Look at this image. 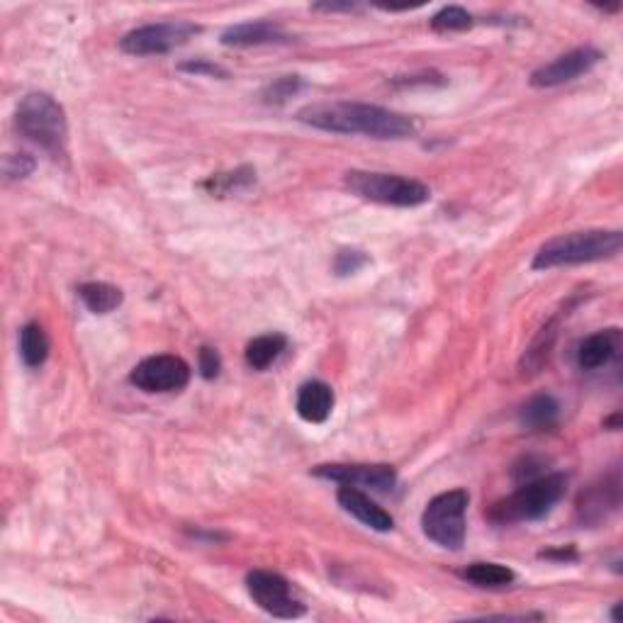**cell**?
Segmentation results:
<instances>
[{
    "mask_svg": "<svg viewBox=\"0 0 623 623\" xmlns=\"http://www.w3.org/2000/svg\"><path fill=\"white\" fill-rule=\"evenodd\" d=\"M302 125L334 134H363L373 139H407L417 132V122L402 112L370 103H312L297 112Z\"/></svg>",
    "mask_w": 623,
    "mask_h": 623,
    "instance_id": "6da1fadb",
    "label": "cell"
},
{
    "mask_svg": "<svg viewBox=\"0 0 623 623\" xmlns=\"http://www.w3.org/2000/svg\"><path fill=\"white\" fill-rule=\"evenodd\" d=\"M623 246V234L619 229H587L572 232L546 241L533 256L536 271H548L558 266H580V263L604 261L619 256Z\"/></svg>",
    "mask_w": 623,
    "mask_h": 623,
    "instance_id": "7a4b0ae2",
    "label": "cell"
},
{
    "mask_svg": "<svg viewBox=\"0 0 623 623\" xmlns=\"http://www.w3.org/2000/svg\"><path fill=\"white\" fill-rule=\"evenodd\" d=\"M15 127L22 137L47 151L54 161L64 159L69 144V122L66 112L47 93H30L20 100L15 110Z\"/></svg>",
    "mask_w": 623,
    "mask_h": 623,
    "instance_id": "3957f363",
    "label": "cell"
},
{
    "mask_svg": "<svg viewBox=\"0 0 623 623\" xmlns=\"http://www.w3.org/2000/svg\"><path fill=\"white\" fill-rule=\"evenodd\" d=\"M568 492V475L548 473L521 482L519 490L492 507L490 519L495 524H521V521H536L553 512L555 504Z\"/></svg>",
    "mask_w": 623,
    "mask_h": 623,
    "instance_id": "277c9868",
    "label": "cell"
},
{
    "mask_svg": "<svg viewBox=\"0 0 623 623\" xmlns=\"http://www.w3.org/2000/svg\"><path fill=\"white\" fill-rule=\"evenodd\" d=\"M344 185L356 198L378 202V205L417 207L431 198L429 185L417 181V178L397 176V173L349 171L344 176Z\"/></svg>",
    "mask_w": 623,
    "mask_h": 623,
    "instance_id": "5b68a950",
    "label": "cell"
},
{
    "mask_svg": "<svg viewBox=\"0 0 623 623\" xmlns=\"http://www.w3.org/2000/svg\"><path fill=\"white\" fill-rule=\"evenodd\" d=\"M470 495L465 490L441 492L426 504L422 514V529L429 541L446 550H460L465 543V512Z\"/></svg>",
    "mask_w": 623,
    "mask_h": 623,
    "instance_id": "8992f818",
    "label": "cell"
},
{
    "mask_svg": "<svg viewBox=\"0 0 623 623\" xmlns=\"http://www.w3.org/2000/svg\"><path fill=\"white\" fill-rule=\"evenodd\" d=\"M200 35V25L188 20H171V22H156V25H144L137 30L127 32L120 39V49L132 56H159L168 54L171 49L181 47V44Z\"/></svg>",
    "mask_w": 623,
    "mask_h": 623,
    "instance_id": "52a82bcc",
    "label": "cell"
},
{
    "mask_svg": "<svg viewBox=\"0 0 623 623\" xmlns=\"http://www.w3.org/2000/svg\"><path fill=\"white\" fill-rule=\"evenodd\" d=\"M246 589L251 599L261 606L266 614L275 619H300L305 614V604L293 597V587L278 572L254 570L246 575Z\"/></svg>",
    "mask_w": 623,
    "mask_h": 623,
    "instance_id": "ba28073f",
    "label": "cell"
},
{
    "mask_svg": "<svg viewBox=\"0 0 623 623\" xmlns=\"http://www.w3.org/2000/svg\"><path fill=\"white\" fill-rule=\"evenodd\" d=\"M129 383L142 392H181L190 383V366L181 356L161 353L149 356L132 368Z\"/></svg>",
    "mask_w": 623,
    "mask_h": 623,
    "instance_id": "9c48e42d",
    "label": "cell"
},
{
    "mask_svg": "<svg viewBox=\"0 0 623 623\" xmlns=\"http://www.w3.org/2000/svg\"><path fill=\"white\" fill-rule=\"evenodd\" d=\"M314 477L322 480L339 482V485L356 487V490H370V492H390L397 485V473L392 465L385 463H327L317 465L312 470Z\"/></svg>",
    "mask_w": 623,
    "mask_h": 623,
    "instance_id": "30bf717a",
    "label": "cell"
},
{
    "mask_svg": "<svg viewBox=\"0 0 623 623\" xmlns=\"http://www.w3.org/2000/svg\"><path fill=\"white\" fill-rule=\"evenodd\" d=\"M604 59V54L594 47H577L568 54H560L558 59L548 61L541 69H536L531 74V86L533 88H553L563 86V83L575 81V78L589 74L599 61Z\"/></svg>",
    "mask_w": 623,
    "mask_h": 623,
    "instance_id": "8fae6325",
    "label": "cell"
},
{
    "mask_svg": "<svg viewBox=\"0 0 623 623\" xmlns=\"http://www.w3.org/2000/svg\"><path fill=\"white\" fill-rule=\"evenodd\" d=\"M621 507V475L611 470L602 480L587 487L577 499V519L587 526H599Z\"/></svg>",
    "mask_w": 623,
    "mask_h": 623,
    "instance_id": "7c38bea8",
    "label": "cell"
},
{
    "mask_svg": "<svg viewBox=\"0 0 623 623\" xmlns=\"http://www.w3.org/2000/svg\"><path fill=\"white\" fill-rule=\"evenodd\" d=\"M623 349V334L619 327L602 329L597 334L587 336L577 349V366L582 370H599L609 366L611 361L621 356Z\"/></svg>",
    "mask_w": 623,
    "mask_h": 623,
    "instance_id": "4fadbf2b",
    "label": "cell"
},
{
    "mask_svg": "<svg viewBox=\"0 0 623 623\" xmlns=\"http://www.w3.org/2000/svg\"><path fill=\"white\" fill-rule=\"evenodd\" d=\"M283 42H290V35L271 20L239 22V25L227 27V30L222 32L224 47L246 49V47H261V44H283Z\"/></svg>",
    "mask_w": 623,
    "mask_h": 623,
    "instance_id": "5bb4252c",
    "label": "cell"
},
{
    "mask_svg": "<svg viewBox=\"0 0 623 623\" xmlns=\"http://www.w3.org/2000/svg\"><path fill=\"white\" fill-rule=\"evenodd\" d=\"M336 499L344 507V512H349L351 516H356L361 524H366L368 529L373 531H392L395 526V519H392L390 512H385L375 499H370L363 490H356V487L344 485L339 492H336Z\"/></svg>",
    "mask_w": 623,
    "mask_h": 623,
    "instance_id": "9a60e30c",
    "label": "cell"
},
{
    "mask_svg": "<svg viewBox=\"0 0 623 623\" xmlns=\"http://www.w3.org/2000/svg\"><path fill=\"white\" fill-rule=\"evenodd\" d=\"M334 409V390L322 380L305 383L297 392V414L310 424H324Z\"/></svg>",
    "mask_w": 623,
    "mask_h": 623,
    "instance_id": "2e32d148",
    "label": "cell"
},
{
    "mask_svg": "<svg viewBox=\"0 0 623 623\" xmlns=\"http://www.w3.org/2000/svg\"><path fill=\"white\" fill-rule=\"evenodd\" d=\"M560 419V404L553 395H536L521 407L519 422L531 431L553 429Z\"/></svg>",
    "mask_w": 623,
    "mask_h": 623,
    "instance_id": "e0dca14e",
    "label": "cell"
},
{
    "mask_svg": "<svg viewBox=\"0 0 623 623\" xmlns=\"http://www.w3.org/2000/svg\"><path fill=\"white\" fill-rule=\"evenodd\" d=\"M49 349H52V344H49V336H47V331H44L42 324L30 322V324H25V327H22V331H20V356H22V361H25L27 368L44 366V361L49 358Z\"/></svg>",
    "mask_w": 623,
    "mask_h": 623,
    "instance_id": "ac0fdd59",
    "label": "cell"
},
{
    "mask_svg": "<svg viewBox=\"0 0 623 623\" xmlns=\"http://www.w3.org/2000/svg\"><path fill=\"white\" fill-rule=\"evenodd\" d=\"M78 297H81L83 305L88 307L93 314H110L122 305L125 295L120 288L110 283H83L78 288Z\"/></svg>",
    "mask_w": 623,
    "mask_h": 623,
    "instance_id": "d6986e66",
    "label": "cell"
},
{
    "mask_svg": "<svg viewBox=\"0 0 623 623\" xmlns=\"http://www.w3.org/2000/svg\"><path fill=\"white\" fill-rule=\"evenodd\" d=\"M288 346V339L283 334H263L246 346V363L254 370L271 368L280 358V353Z\"/></svg>",
    "mask_w": 623,
    "mask_h": 623,
    "instance_id": "ffe728a7",
    "label": "cell"
},
{
    "mask_svg": "<svg viewBox=\"0 0 623 623\" xmlns=\"http://www.w3.org/2000/svg\"><path fill=\"white\" fill-rule=\"evenodd\" d=\"M460 577H463L465 582H470V585L490 587V589L507 587L516 580L514 570L507 568V565H499V563H473V565H468V568H465L463 572H460Z\"/></svg>",
    "mask_w": 623,
    "mask_h": 623,
    "instance_id": "44dd1931",
    "label": "cell"
},
{
    "mask_svg": "<svg viewBox=\"0 0 623 623\" xmlns=\"http://www.w3.org/2000/svg\"><path fill=\"white\" fill-rule=\"evenodd\" d=\"M254 181H256V171L254 168L244 166V168H237V171H232V173H220V176H212L210 181L205 183V188L210 190L212 195H229V193H237V190H246Z\"/></svg>",
    "mask_w": 623,
    "mask_h": 623,
    "instance_id": "7402d4cb",
    "label": "cell"
},
{
    "mask_svg": "<svg viewBox=\"0 0 623 623\" xmlns=\"http://www.w3.org/2000/svg\"><path fill=\"white\" fill-rule=\"evenodd\" d=\"M431 27L436 32H463L473 27V15L468 10L458 8V5H448V8L439 10L431 20Z\"/></svg>",
    "mask_w": 623,
    "mask_h": 623,
    "instance_id": "603a6c76",
    "label": "cell"
},
{
    "mask_svg": "<svg viewBox=\"0 0 623 623\" xmlns=\"http://www.w3.org/2000/svg\"><path fill=\"white\" fill-rule=\"evenodd\" d=\"M300 88H302L300 76H280V78H275L273 83H268L266 91H263V100H266V103L280 105L288 98H293Z\"/></svg>",
    "mask_w": 623,
    "mask_h": 623,
    "instance_id": "cb8c5ba5",
    "label": "cell"
},
{
    "mask_svg": "<svg viewBox=\"0 0 623 623\" xmlns=\"http://www.w3.org/2000/svg\"><path fill=\"white\" fill-rule=\"evenodd\" d=\"M368 263V254H363L361 249H341L334 258V273L336 275H351L361 271Z\"/></svg>",
    "mask_w": 623,
    "mask_h": 623,
    "instance_id": "d4e9b609",
    "label": "cell"
},
{
    "mask_svg": "<svg viewBox=\"0 0 623 623\" xmlns=\"http://www.w3.org/2000/svg\"><path fill=\"white\" fill-rule=\"evenodd\" d=\"M35 171V159L27 154H10L5 159V176L10 181H18V178H27L30 173Z\"/></svg>",
    "mask_w": 623,
    "mask_h": 623,
    "instance_id": "484cf974",
    "label": "cell"
},
{
    "mask_svg": "<svg viewBox=\"0 0 623 623\" xmlns=\"http://www.w3.org/2000/svg\"><path fill=\"white\" fill-rule=\"evenodd\" d=\"M543 465H546V460L543 458H536V456H524L519 460V463L514 465V470H512V475H514V480L519 482H529V480H533V477H541V475H546L543 473Z\"/></svg>",
    "mask_w": 623,
    "mask_h": 623,
    "instance_id": "4316f807",
    "label": "cell"
},
{
    "mask_svg": "<svg viewBox=\"0 0 623 623\" xmlns=\"http://www.w3.org/2000/svg\"><path fill=\"white\" fill-rule=\"evenodd\" d=\"M198 370L205 380H215L222 370L220 353H217L215 349H210V346H202L200 356H198Z\"/></svg>",
    "mask_w": 623,
    "mask_h": 623,
    "instance_id": "83f0119b",
    "label": "cell"
},
{
    "mask_svg": "<svg viewBox=\"0 0 623 623\" xmlns=\"http://www.w3.org/2000/svg\"><path fill=\"white\" fill-rule=\"evenodd\" d=\"M178 69L185 71V74H195V76H220V78H227V71L222 69V66L212 64V61H205V59H195V61H183Z\"/></svg>",
    "mask_w": 623,
    "mask_h": 623,
    "instance_id": "f1b7e54d",
    "label": "cell"
},
{
    "mask_svg": "<svg viewBox=\"0 0 623 623\" xmlns=\"http://www.w3.org/2000/svg\"><path fill=\"white\" fill-rule=\"evenodd\" d=\"M541 558H548V560H563V563H568V560H575V558H577V550H575V548L546 550V553H541Z\"/></svg>",
    "mask_w": 623,
    "mask_h": 623,
    "instance_id": "f546056e",
    "label": "cell"
},
{
    "mask_svg": "<svg viewBox=\"0 0 623 623\" xmlns=\"http://www.w3.org/2000/svg\"><path fill=\"white\" fill-rule=\"evenodd\" d=\"M358 5H353V3H344V5H339V3H319V5H314V10H327V13H339V10H356Z\"/></svg>",
    "mask_w": 623,
    "mask_h": 623,
    "instance_id": "4dcf8cb0",
    "label": "cell"
},
{
    "mask_svg": "<svg viewBox=\"0 0 623 623\" xmlns=\"http://www.w3.org/2000/svg\"><path fill=\"white\" fill-rule=\"evenodd\" d=\"M604 429H611V431H619L621 429V414L616 412L614 417L604 419Z\"/></svg>",
    "mask_w": 623,
    "mask_h": 623,
    "instance_id": "1f68e13d",
    "label": "cell"
}]
</instances>
